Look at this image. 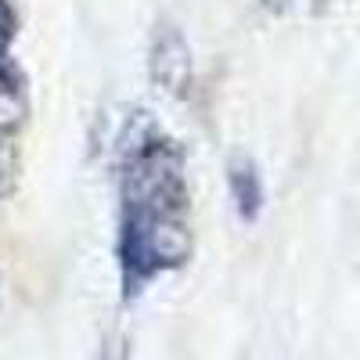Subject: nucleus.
Instances as JSON below:
<instances>
[{
  "instance_id": "obj_1",
  "label": "nucleus",
  "mask_w": 360,
  "mask_h": 360,
  "mask_svg": "<svg viewBox=\"0 0 360 360\" xmlns=\"http://www.w3.org/2000/svg\"><path fill=\"white\" fill-rule=\"evenodd\" d=\"M180 209L184 180L173 144L148 119H137L123 144V266L130 285L188 256Z\"/></svg>"
},
{
  "instance_id": "obj_2",
  "label": "nucleus",
  "mask_w": 360,
  "mask_h": 360,
  "mask_svg": "<svg viewBox=\"0 0 360 360\" xmlns=\"http://www.w3.org/2000/svg\"><path fill=\"white\" fill-rule=\"evenodd\" d=\"M188 47L180 44V37L169 33L162 40H155V58H152V76L166 86V90H184L188 83Z\"/></svg>"
},
{
  "instance_id": "obj_3",
  "label": "nucleus",
  "mask_w": 360,
  "mask_h": 360,
  "mask_svg": "<svg viewBox=\"0 0 360 360\" xmlns=\"http://www.w3.org/2000/svg\"><path fill=\"white\" fill-rule=\"evenodd\" d=\"M231 195L238 202V213L242 217H256L259 213V202H263V191H259V176L249 162H231Z\"/></svg>"
},
{
  "instance_id": "obj_4",
  "label": "nucleus",
  "mask_w": 360,
  "mask_h": 360,
  "mask_svg": "<svg viewBox=\"0 0 360 360\" xmlns=\"http://www.w3.org/2000/svg\"><path fill=\"white\" fill-rule=\"evenodd\" d=\"M18 115H22L18 90H15V83L8 76H0V127H11Z\"/></svg>"
},
{
  "instance_id": "obj_5",
  "label": "nucleus",
  "mask_w": 360,
  "mask_h": 360,
  "mask_svg": "<svg viewBox=\"0 0 360 360\" xmlns=\"http://www.w3.org/2000/svg\"><path fill=\"white\" fill-rule=\"evenodd\" d=\"M11 180H15V148L4 134H0V191H4Z\"/></svg>"
},
{
  "instance_id": "obj_6",
  "label": "nucleus",
  "mask_w": 360,
  "mask_h": 360,
  "mask_svg": "<svg viewBox=\"0 0 360 360\" xmlns=\"http://www.w3.org/2000/svg\"><path fill=\"white\" fill-rule=\"evenodd\" d=\"M8 40H11V11H8V4L0 0V58H4V47H8Z\"/></svg>"
}]
</instances>
